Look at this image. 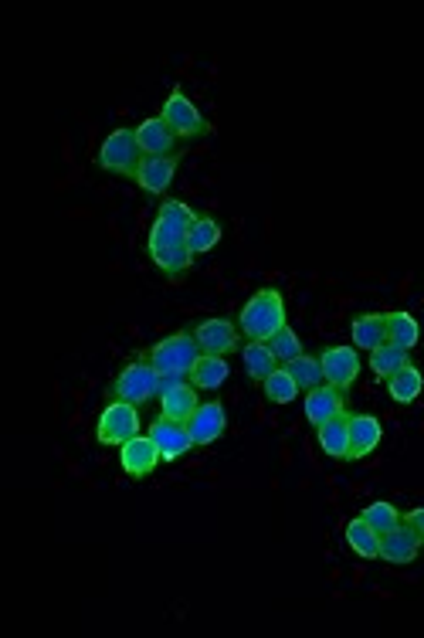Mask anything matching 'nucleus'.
<instances>
[{
    "label": "nucleus",
    "instance_id": "f257e3e1",
    "mask_svg": "<svg viewBox=\"0 0 424 638\" xmlns=\"http://www.w3.org/2000/svg\"><path fill=\"white\" fill-rule=\"evenodd\" d=\"M285 326V299L279 289H258L238 313V330L248 336V340H262L268 343L275 333Z\"/></svg>",
    "mask_w": 424,
    "mask_h": 638
},
{
    "label": "nucleus",
    "instance_id": "f03ea898",
    "mask_svg": "<svg viewBox=\"0 0 424 638\" xmlns=\"http://www.w3.org/2000/svg\"><path fill=\"white\" fill-rule=\"evenodd\" d=\"M204 357L201 343L194 340V333H170L163 336L160 343H153L146 360L160 370V374H184L190 377V370L197 367V360Z\"/></svg>",
    "mask_w": 424,
    "mask_h": 638
},
{
    "label": "nucleus",
    "instance_id": "7ed1b4c3",
    "mask_svg": "<svg viewBox=\"0 0 424 638\" xmlns=\"http://www.w3.org/2000/svg\"><path fill=\"white\" fill-rule=\"evenodd\" d=\"M112 401H126V404H146L153 398H160V370L150 364V360H133L116 374V381L109 387Z\"/></svg>",
    "mask_w": 424,
    "mask_h": 638
},
{
    "label": "nucleus",
    "instance_id": "20e7f679",
    "mask_svg": "<svg viewBox=\"0 0 424 638\" xmlns=\"http://www.w3.org/2000/svg\"><path fill=\"white\" fill-rule=\"evenodd\" d=\"M102 170H109V174L116 177H133L136 180V170H140L143 163V150H140V140H136V129H112V133L102 140L99 146V157H95Z\"/></svg>",
    "mask_w": 424,
    "mask_h": 638
},
{
    "label": "nucleus",
    "instance_id": "39448f33",
    "mask_svg": "<svg viewBox=\"0 0 424 638\" xmlns=\"http://www.w3.org/2000/svg\"><path fill=\"white\" fill-rule=\"evenodd\" d=\"M140 408L126 401H112L106 404V411L99 415V425H95V438L99 445H126L129 438L140 435Z\"/></svg>",
    "mask_w": 424,
    "mask_h": 638
},
{
    "label": "nucleus",
    "instance_id": "423d86ee",
    "mask_svg": "<svg viewBox=\"0 0 424 638\" xmlns=\"http://www.w3.org/2000/svg\"><path fill=\"white\" fill-rule=\"evenodd\" d=\"M160 116H163V123L180 136V140H201V136L211 133V123H207V119L201 116V109L184 96V89L170 92L167 102H163Z\"/></svg>",
    "mask_w": 424,
    "mask_h": 638
},
{
    "label": "nucleus",
    "instance_id": "0eeeda50",
    "mask_svg": "<svg viewBox=\"0 0 424 638\" xmlns=\"http://www.w3.org/2000/svg\"><path fill=\"white\" fill-rule=\"evenodd\" d=\"M194 340L201 343V350L211 353V357H228V353L241 350V330L224 316H211L204 319V323H197Z\"/></svg>",
    "mask_w": 424,
    "mask_h": 638
},
{
    "label": "nucleus",
    "instance_id": "6e6552de",
    "mask_svg": "<svg viewBox=\"0 0 424 638\" xmlns=\"http://www.w3.org/2000/svg\"><path fill=\"white\" fill-rule=\"evenodd\" d=\"M146 435H150L153 445L160 448V459L163 462L184 459L190 448H194V438H190V428L184 425V421H173V418H163V415L153 421Z\"/></svg>",
    "mask_w": 424,
    "mask_h": 638
},
{
    "label": "nucleus",
    "instance_id": "1a4fd4ad",
    "mask_svg": "<svg viewBox=\"0 0 424 638\" xmlns=\"http://www.w3.org/2000/svg\"><path fill=\"white\" fill-rule=\"evenodd\" d=\"M424 547V540L418 537V530L411 527V523H401V527H394L391 533H384L380 537V560L384 564H394V567H404V564H414Z\"/></svg>",
    "mask_w": 424,
    "mask_h": 638
},
{
    "label": "nucleus",
    "instance_id": "9d476101",
    "mask_svg": "<svg viewBox=\"0 0 424 638\" xmlns=\"http://www.w3.org/2000/svg\"><path fill=\"white\" fill-rule=\"evenodd\" d=\"M319 364H323L326 384L346 391V387H353V381H357L360 374V353L357 347H326L319 353Z\"/></svg>",
    "mask_w": 424,
    "mask_h": 638
},
{
    "label": "nucleus",
    "instance_id": "9b49d317",
    "mask_svg": "<svg viewBox=\"0 0 424 638\" xmlns=\"http://www.w3.org/2000/svg\"><path fill=\"white\" fill-rule=\"evenodd\" d=\"M160 462H163L160 448L153 445L150 435H136V438H129L126 445H119V465H123V472L133 479H146Z\"/></svg>",
    "mask_w": 424,
    "mask_h": 638
},
{
    "label": "nucleus",
    "instance_id": "f8f14e48",
    "mask_svg": "<svg viewBox=\"0 0 424 638\" xmlns=\"http://www.w3.org/2000/svg\"><path fill=\"white\" fill-rule=\"evenodd\" d=\"M187 428L194 445H214L228 428V411H224L221 401H201V408L190 415Z\"/></svg>",
    "mask_w": 424,
    "mask_h": 638
},
{
    "label": "nucleus",
    "instance_id": "ddd939ff",
    "mask_svg": "<svg viewBox=\"0 0 424 638\" xmlns=\"http://www.w3.org/2000/svg\"><path fill=\"white\" fill-rule=\"evenodd\" d=\"M136 140H140L143 157H173L180 136L163 123V116H150L136 126Z\"/></svg>",
    "mask_w": 424,
    "mask_h": 638
},
{
    "label": "nucleus",
    "instance_id": "4468645a",
    "mask_svg": "<svg viewBox=\"0 0 424 638\" xmlns=\"http://www.w3.org/2000/svg\"><path fill=\"white\" fill-rule=\"evenodd\" d=\"M302 404H306V421L313 428L326 425L330 418L343 415V411H346L343 391H340V387H333V384H319V387H313V391H306V401H302Z\"/></svg>",
    "mask_w": 424,
    "mask_h": 638
},
{
    "label": "nucleus",
    "instance_id": "2eb2a0df",
    "mask_svg": "<svg viewBox=\"0 0 424 638\" xmlns=\"http://www.w3.org/2000/svg\"><path fill=\"white\" fill-rule=\"evenodd\" d=\"M177 167H180L177 153H173V157H143L140 170H136V184H140L146 194L157 197V194H163L173 184V177H177Z\"/></svg>",
    "mask_w": 424,
    "mask_h": 638
},
{
    "label": "nucleus",
    "instance_id": "dca6fc26",
    "mask_svg": "<svg viewBox=\"0 0 424 638\" xmlns=\"http://www.w3.org/2000/svg\"><path fill=\"white\" fill-rule=\"evenodd\" d=\"M316 438H319V448H323L330 459L350 462V415H346V411L330 418L326 425H319Z\"/></svg>",
    "mask_w": 424,
    "mask_h": 638
},
{
    "label": "nucleus",
    "instance_id": "f3484780",
    "mask_svg": "<svg viewBox=\"0 0 424 638\" xmlns=\"http://www.w3.org/2000/svg\"><path fill=\"white\" fill-rule=\"evenodd\" d=\"M380 438H384L380 418H374V415H350V462L353 459H367V455L380 445Z\"/></svg>",
    "mask_w": 424,
    "mask_h": 638
},
{
    "label": "nucleus",
    "instance_id": "a211bd4d",
    "mask_svg": "<svg viewBox=\"0 0 424 638\" xmlns=\"http://www.w3.org/2000/svg\"><path fill=\"white\" fill-rule=\"evenodd\" d=\"M201 408V398H197V387L194 384H177L173 391L160 394V415L163 418H173V421H190V415Z\"/></svg>",
    "mask_w": 424,
    "mask_h": 638
},
{
    "label": "nucleus",
    "instance_id": "6ab92c4d",
    "mask_svg": "<svg viewBox=\"0 0 424 638\" xmlns=\"http://www.w3.org/2000/svg\"><path fill=\"white\" fill-rule=\"evenodd\" d=\"M353 347L360 350H377L387 343V313H363L350 323Z\"/></svg>",
    "mask_w": 424,
    "mask_h": 638
},
{
    "label": "nucleus",
    "instance_id": "aec40b11",
    "mask_svg": "<svg viewBox=\"0 0 424 638\" xmlns=\"http://www.w3.org/2000/svg\"><path fill=\"white\" fill-rule=\"evenodd\" d=\"M153 258V265L167 275V279H180L190 265H194V252L187 248V241H180V245H163V248H146Z\"/></svg>",
    "mask_w": 424,
    "mask_h": 638
},
{
    "label": "nucleus",
    "instance_id": "412c9836",
    "mask_svg": "<svg viewBox=\"0 0 424 638\" xmlns=\"http://www.w3.org/2000/svg\"><path fill=\"white\" fill-rule=\"evenodd\" d=\"M231 377V367L224 357H211V353H204L201 360H197V367L190 370V384L197 387V391H218V387L228 384Z\"/></svg>",
    "mask_w": 424,
    "mask_h": 638
},
{
    "label": "nucleus",
    "instance_id": "4be33fe9",
    "mask_svg": "<svg viewBox=\"0 0 424 638\" xmlns=\"http://www.w3.org/2000/svg\"><path fill=\"white\" fill-rule=\"evenodd\" d=\"M241 360H245V374L252 377V381L262 384L268 374H275L279 370V360H275V353L268 343L262 340H248L245 347H241Z\"/></svg>",
    "mask_w": 424,
    "mask_h": 638
},
{
    "label": "nucleus",
    "instance_id": "5701e85b",
    "mask_svg": "<svg viewBox=\"0 0 424 638\" xmlns=\"http://www.w3.org/2000/svg\"><path fill=\"white\" fill-rule=\"evenodd\" d=\"M421 391H424V377L414 364L401 367L394 377H387V394H391V401L397 404H414L421 398Z\"/></svg>",
    "mask_w": 424,
    "mask_h": 638
},
{
    "label": "nucleus",
    "instance_id": "b1692460",
    "mask_svg": "<svg viewBox=\"0 0 424 638\" xmlns=\"http://www.w3.org/2000/svg\"><path fill=\"white\" fill-rule=\"evenodd\" d=\"M421 340V323L414 319L411 313H404V309H397V313H387V343H394V347H404V350H414Z\"/></svg>",
    "mask_w": 424,
    "mask_h": 638
},
{
    "label": "nucleus",
    "instance_id": "393cba45",
    "mask_svg": "<svg viewBox=\"0 0 424 638\" xmlns=\"http://www.w3.org/2000/svg\"><path fill=\"white\" fill-rule=\"evenodd\" d=\"M346 543H350L353 554H360L363 560H377L380 557V533L370 530V523L363 520V516L346 523Z\"/></svg>",
    "mask_w": 424,
    "mask_h": 638
},
{
    "label": "nucleus",
    "instance_id": "a878e982",
    "mask_svg": "<svg viewBox=\"0 0 424 638\" xmlns=\"http://www.w3.org/2000/svg\"><path fill=\"white\" fill-rule=\"evenodd\" d=\"M411 364V350H404V347H394V343H384V347H377V350H370V370H374L377 377H394L401 367H408Z\"/></svg>",
    "mask_w": 424,
    "mask_h": 638
},
{
    "label": "nucleus",
    "instance_id": "bb28decb",
    "mask_svg": "<svg viewBox=\"0 0 424 638\" xmlns=\"http://www.w3.org/2000/svg\"><path fill=\"white\" fill-rule=\"evenodd\" d=\"M285 370H289L292 381L299 384V391H313V387L326 384L323 364H319V357H309V353H302V357L289 360V364H285Z\"/></svg>",
    "mask_w": 424,
    "mask_h": 638
},
{
    "label": "nucleus",
    "instance_id": "cd10ccee",
    "mask_svg": "<svg viewBox=\"0 0 424 638\" xmlns=\"http://www.w3.org/2000/svg\"><path fill=\"white\" fill-rule=\"evenodd\" d=\"M360 516L370 523V530L380 533V537H384V533H391L394 527H401V523H404L401 510H397L394 503H387V499H377V503H370Z\"/></svg>",
    "mask_w": 424,
    "mask_h": 638
},
{
    "label": "nucleus",
    "instance_id": "c85d7f7f",
    "mask_svg": "<svg viewBox=\"0 0 424 638\" xmlns=\"http://www.w3.org/2000/svg\"><path fill=\"white\" fill-rule=\"evenodd\" d=\"M221 241V224L214 221V218H197L194 224H190V231H187V248L194 255H204V252H211L214 245Z\"/></svg>",
    "mask_w": 424,
    "mask_h": 638
},
{
    "label": "nucleus",
    "instance_id": "c756f323",
    "mask_svg": "<svg viewBox=\"0 0 424 638\" xmlns=\"http://www.w3.org/2000/svg\"><path fill=\"white\" fill-rule=\"evenodd\" d=\"M262 391H265V398L272 401V404H292L299 398V384L292 381V374L285 367H279L275 374H268L265 381H262Z\"/></svg>",
    "mask_w": 424,
    "mask_h": 638
},
{
    "label": "nucleus",
    "instance_id": "7c9ffc66",
    "mask_svg": "<svg viewBox=\"0 0 424 638\" xmlns=\"http://www.w3.org/2000/svg\"><path fill=\"white\" fill-rule=\"evenodd\" d=\"M268 347H272L275 360H282V364H289V360L302 357V343H299V336H296V330H292L289 323H285L282 330L275 333L272 340H268Z\"/></svg>",
    "mask_w": 424,
    "mask_h": 638
},
{
    "label": "nucleus",
    "instance_id": "2f4dec72",
    "mask_svg": "<svg viewBox=\"0 0 424 638\" xmlns=\"http://www.w3.org/2000/svg\"><path fill=\"white\" fill-rule=\"evenodd\" d=\"M157 218L173 224V228H180V231H190V224L197 221V214L190 211V204H184V201H163L160 211H157Z\"/></svg>",
    "mask_w": 424,
    "mask_h": 638
},
{
    "label": "nucleus",
    "instance_id": "473e14b6",
    "mask_svg": "<svg viewBox=\"0 0 424 638\" xmlns=\"http://www.w3.org/2000/svg\"><path fill=\"white\" fill-rule=\"evenodd\" d=\"M404 523H411V527L418 530V537L424 540V506H418V510H411L408 516H404Z\"/></svg>",
    "mask_w": 424,
    "mask_h": 638
}]
</instances>
